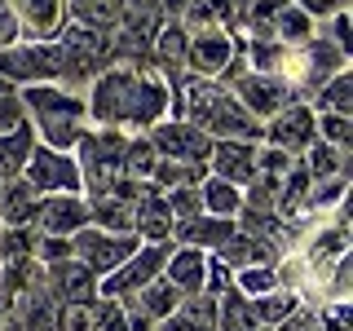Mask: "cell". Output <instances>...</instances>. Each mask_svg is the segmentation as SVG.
I'll list each match as a JSON object with an SVG mask.
<instances>
[{"mask_svg":"<svg viewBox=\"0 0 353 331\" xmlns=\"http://www.w3.org/2000/svg\"><path fill=\"white\" fill-rule=\"evenodd\" d=\"M309 168H314L318 177H323V172H336V168H340L336 150H331V146H318V150H314V159H309Z\"/></svg>","mask_w":353,"mask_h":331,"instance_id":"4316f807","label":"cell"},{"mask_svg":"<svg viewBox=\"0 0 353 331\" xmlns=\"http://www.w3.org/2000/svg\"><path fill=\"white\" fill-rule=\"evenodd\" d=\"M243 287H248V292H265V287H274V270H243Z\"/></svg>","mask_w":353,"mask_h":331,"instance_id":"83f0119b","label":"cell"},{"mask_svg":"<svg viewBox=\"0 0 353 331\" xmlns=\"http://www.w3.org/2000/svg\"><path fill=\"white\" fill-rule=\"evenodd\" d=\"M40 221L44 230H49V234H71V230H80L84 225V203L80 199H71V194H62V199H49V203L40 208V212H31Z\"/></svg>","mask_w":353,"mask_h":331,"instance_id":"9c48e42d","label":"cell"},{"mask_svg":"<svg viewBox=\"0 0 353 331\" xmlns=\"http://www.w3.org/2000/svg\"><path fill=\"white\" fill-rule=\"evenodd\" d=\"M0 128H18V102L5 84H0Z\"/></svg>","mask_w":353,"mask_h":331,"instance_id":"d4e9b609","label":"cell"},{"mask_svg":"<svg viewBox=\"0 0 353 331\" xmlns=\"http://www.w3.org/2000/svg\"><path fill=\"white\" fill-rule=\"evenodd\" d=\"M301 14H318V18H323V14H345V0H301Z\"/></svg>","mask_w":353,"mask_h":331,"instance_id":"f1b7e54d","label":"cell"},{"mask_svg":"<svg viewBox=\"0 0 353 331\" xmlns=\"http://www.w3.org/2000/svg\"><path fill=\"white\" fill-rule=\"evenodd\" d=\"M163 106H168L163 88L128 71L102 75L93 88V115L102 124H150V119H159Z\"/></svg>","mask_w":353,"mask_h":331,"instance_id":"6da1fadb","label":"cell"},{"mask_svg":"<svg viewBox=\"0 0 353 331\" xmlns=\"http://www.w3.org/2000/svg\"><path fill=\"white\" fill-rule=\"evenodd\" d=\"M14 31H18V22H14V9L0 0V44H9L14 40Z\"/></svg>","mask_w":353,"mask_h":331,"instance_id":"f546056e","label":"cell"},{"mask_svg":"<svg viewBox=\"0 0 353 331\" xmlns=\"http://www.w3.org/2000/svg\"><path fill=\"white\" fill-rule=\"evenodd\" d=\"M323 132L336 141V146H345V141H349V119H345V115H327V119H323Z\"/></svg>","mask_w":353,"mask_h":331,"instance_id":"484cf974","label":"cell"},{"mask_svg":"<svg viewBox=\"0 0 353 331\" xmlns=\"http://www.w3.org/2000/svg\"><path fill=\"white\" fill-rule=\"evenodd\" d=\"M75 248H80V261L88 265V270H115V265H119V261H124L128 252H132V243H128V239L84 234L80 243H75Z\"/></svg>","mask_w":353,"mask_h":331,"instance_id":"30bf717a","label":"cell"},{"mask_svg":"<svg viewBox=\"0 0 353 331\" xmlns=\"http://www.w3.org/2000/svg\"><path fill=\"white\" fill-rule=\"evenodd\" d=\"M323 102H327V106H336V115H345V110H349V75H340L336 88H327Z\"/></svg>","mask_w":353,"mask_h":331,"instance_id":"cb8c5ba5","label":"cell"},{"mask_svg":"<svg viewBox=\"0 0 353 331\" xmlns=\"http://www.w3.org/2000/svg\"><path fill=\"white\" fill-rule=\"evenodd\" d=\"M5 5L22 18V27H27L31 36L58 31V0H5Z\"/></svg>","mask_w":353,"mask_h":331,"instance_id":"4fadbf2b","label":"cell"},{"mask_svg":"<svg viewBox=\"0 0 353 331\" xmlns=\"http://www.w3.org/2000/svg\"><path fill=\"white\" fill-rule=\"evenodd\" d=\"M212 154H216L221 177H230V181H248V177L256 172V159H252L256 150H248V146H234V141H225V146H216Z\"/></svg>","mask_w":353,"mask_h":331,"instance_id":"9a60e30c","label":"cell"},{"mask_svg":"<svg viewBox=\"0 0 353 331\" xmlns=\"http://www.w3.org/2000/svg\"><path fill=\"white\" fill-rule=\"evenodd\" d=\"M27 177H31V190H75V181H80L75 163L53 150H31Z\"/></svg>","mask_w":353,"mask_h":331,"instance_id":"277c9868","label":"cell"},{"mask_svg":"<svg viewBox=\"0 0 353 331\" xmlns=\"http://www.w3.org/2000/svg\"><path fill=\"white\" fill-rule=\"evenodd\" d=\"M185 58L194 62V71L212 75L230 62V40L221 36V31H199L194 40H185Z\"/></svg>","mask_w":353,"mask_h":331,"instance_id":"ba28073f","label":"cell"},{"mask_svg":"<svg viewBox=\"0 0 353 331\" xmlns=\"http://www.w3.org/2000/svg\"><path fill=\"white\" fill-rule=\"evenodd\" d=\"M159 265H163V252H159V248L141 252V257L132 261L128 270H119L115 279L106 283V292H102V296H119V292H128V287H137V283H150V279H154V270H159Z\"/></svg>","mask_w":353,"mask_h":331,"instance_id":"5bb4252c","label":"cell"},{"mask_svg":"<svg viewBox=\"0 0 353 331\" xmlns=\"http://www.w3.org/2000/svg\"><path fill=\"white\" fill-rule=\"evenodd\" d=\"M168 274H172V287H181V292H199V287H203V257H199V252H176L172 265H168Z\"/></svg>","mask_w":353,"mask_h":331,"instance_id":"e0dca14e","label":"cell"},{"mask_svg":"<svg viewBox=\"0 0 353 331\" xmlns=\"http://www.w3.org/2000/svg\"><path fill=\"white\" fill-rule=\"evenodd\" d=\"M221 331H256V314H252V309L243 305L239 296H230V301H225V323H221Z\"/></svg>","mask_w":353,"mask_h":331,"instance_id":"44dd1931","label":"cell"},{"mask_svg":"<svg viewBox=\"0 0 353 331\" xmlns=\"http://www.w3.org/2000/svg\"><path fill=\"white\" fill-rule=\"evenodd\" d=\"M137 225L146 230L150 239H163V234H168V225H172V221H168V203H159V199H146V203L137 208Z\"/></svg>","mask_w":353,"mask_h":331,"instance_id":"ac0fdd59","label":"cell"},{"mask_svg":"<svg viewBox=\"0 0 353 331\" xmlns=\"http://www.w3.org/2000/svg\"><path fill=\"white\" fill-rule=\"evenodd\" d=\"M239 102H248L252 110H261V115H274V110H283L287 102V88L274 80V75H243L234 84Z\"/></svg>","mask_w":353,"mask_h":331,"instance_id":"8992f818","label":"cell"},{"mask_svg":"<svg viewBox=\"0 0 353 331\" xmlns=\"http://www.w3.org/2000/svg\"><path fill=\"white\" fill-rule=\"evenodd\" d=\"M203 203L212 208V212H234L239 194H234V185H230V181H208L203 185Z\"/></svg>","mask_w":353,"mask_h":331,"instance_id":"ffe728a7","label":"cell"},{"mask_svg":"<svg viewBox=\"0 0 353 331\" xmlns=\"http://www.w3.org/2000/svg\"><path fill=\"white\" fill-rule=\"evenodd\" d=\"M190 110H194L199 124L225 132V137H252V132H256V124L248 119V110H243L234 97H225L221 88L194 84V88H190Z\"/></svg>","mask_w":353,"mask_h":331,"instance_id":"3957f363","label":"cell"},{"mask_svg":"<svg viewBox=\"0 0 353 331\" xmlns=\"http://www.w3.org/2000/svg\"><path fill=\"white\" fill-rule=\"evenodd\" d=\"M154 146L168 150V154L181 150V159H194V163L212 154V146H208L203 132H199V128H185V124H163L159 132H154Z\"/></svg>","mask_w":353,"mask_h":331,"instance_id":"52a82bcc","label":"cell"},{"mask_svg":"<svg viewBox=\"0 0 353 331\" xmlns=\"http://www.w3.org/2000/svg\"><path fill=\"white\" fill-rule=\"evenodd\" d=\"M31 194H36L31 185H14V190L5 194V221H14V225H18L22 212H27V203H31Z\"/></svg>","mask_w":353,"mask_h":331,"instance_id":"7402d4cb","label":"cell"},{"mask_svg":"<svg viewBox=\"0 0 353 331\" xmlns=\"http://www.w3.org/2000/svg\"><path fill=\"white\" fill-rule=\"evenodd\" d=\"M27 102H31V110H36V119H40V128H44V137H49L53 146H71V141L80 137V115H84V106L75 102L71 93L31 88Z\"/></svg>","mask_w":353,"mask_h":331,"instance_id":"7a4b0ae2","label":"cell"},{"mask_svg":"<svg viewBox=\"0 0 353 331\" xmlns=\"http://www.w3.org/2000/svg\"><path fill=\"white\" fill-rule=\"evenodd\" d=\"M181 234L190 239V243H225L230 234H234V230H230L225 221H185Z\"/></svg>","mask_w":353,"mask_h":331,"instance_id":"d6986e66","label":"cell"},{"mask_svg":"<svg viewBox=\"0 0 353 331\" xmlns=\"http://www.w3.org/2000/svg\"><path fill=\"white\" fill-rule=\"evenodd\" d=\"M212 327H216L212 296H199V301H190V305H176L168 314V323H163V331H212Z\"/></svg>","mask_w":353,"mask_h":331,"instance_id":"7c38bea8","label":"cell"},{"mask_svg":"<svg viewBox=\"0 0 353 331\" xmlns=\"http://www.w3.org/2000/svg\"><path fill=\"white\" fill-rule=\"evenodd\" d=\"M0 71L18 75V80H36V75H58L62 58L58 49H22V53H0Z\"/></svg>","mask_w":353,"mask_h":331,"instance_id":"5b68a950","label":"cell"},{"mask_svg":"<svg viewBox=\"0 0 353 331\" xmlns=\"http://www.w3.org/2000/svg\"><path fill=\"white\" fill-rule=\"evenodd\" d=\"M270 137L279 141L283 150H296V146H305V141L314 137V115H309L305 106L279 110V119H274V124H270Z\"/></svg>","mask_w":353,"mask_h":331,"instance_id":"8fae6325","label":"cell"},{"mask_svg":"<svg viewBox=\"0 0 353 331\" xmlns=\"http://www.w3.org/2000/svg\"><path fill=\"white\" fill-rule=\"evenodd\" d=\"M31 159V128L18 124L9 137H0V172H18Z\"/></svg>","mask_w":353,"mask_h":331,"instance_id":"2e32d148","label":"cell"},{"mask_svg":"<svg viewBox=\"0 0 353 331\" xmlns=\"http://www.w3.org/2000/svg\"><path fill=\"white\" fill-rule=\"evenodd\" d=\"M97 217L106 221V230H128V208L124 203H115V199H102V203H97Z\"/></svg>","mask_w":353,"mask_h":331,"instance_id":"603a6c76","label":"cell"}]
</instances>
